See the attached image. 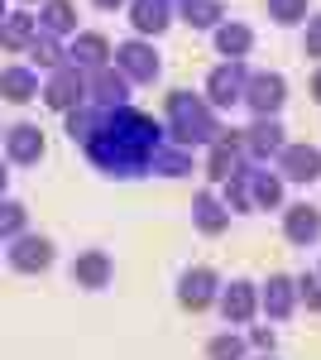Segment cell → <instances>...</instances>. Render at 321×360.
Listing matches in <instances>:
<instances>
[{
  "label": "cell",
  "mask_w": 321,
  "mask_h": 360,
  "mask_svg": "<svg viewBox=\"0 0 321 360\" xmlns=\"http://www.w3.org/2000/svg\"><path fill=\"white\" fill-rule=\"evenodd\" d=\"M163 144V125L134 106H96L91 130L81 139L86 159L110 178H144Z\"/></svg>",
  "instance_id": "1"
},
{
  "label": "cell",
  "mask_w": 321,
  "mask_h": 360,
  "mask_svg": "<svg viewBox=\"0 0 321 360\" xmlns=\"http://www.w3.org/2000/svg\"><path fill=\"white\" fill-rule=\"evenodd\" d=\"M225 207L230 212H273V207H283V178H273L259 164H240L225 178Z\"/></svg>",
  "instance_id": "2"
},
{
  "label": "cell",
  "mask_w": 321,
  "mask_h": 360,
  "mask_svg": "<svg viewBox=\"0 0 321 360\" xmlns=\"http://www.w3.org/2000/svg\"><path fill=\"white\" fill-rule=\"evenodd\" d=\"M168 125H173V139L188 144V149L211 144V139L221 135V120H216L211 101L197 96V91H173V96H168Z\"/></svg>",
  "instance_id": "3"
},
{
  "label": "cell",
  "mask_w": 321,
  "mask_h": 360,
  "mask_svg": "<svg viewBox=\"0 0 321 360\" xmlns=\"http://www.w3.org/2000/svg\"><path fill=\"white\" fill-rule=\"evenodd\" d=\"M39 96L53 106V111H72V106H81L86 101V72L81 68H72V63H63V68H53L48 72V82L39 86Z\"/></svg>",
  "instance_id": "4"
},
{
  "label": "cell",
  "mask_w": 321,
  "mask_h": 360,
  "mask_svg": "<svg viewBox=\"0 0 321 360\" xmlns=\"http://www.w3.org/2000/svg\"><path fill=\"white\" fill-rule=\"evenodd\" d=\"M110 58H115V68H120L130 82H154V77L163 72L154 44H144V39H125V44H115V49H110Z\"/></svg>",
  "instance_id": "5"
},
{
  "label": "cell",
  "mask_w": 321,
  "mask_h": 360,
  "mask_svg": "<svg viewBox=\"0 0 321 360\" xmlns=\"http://www.w3.org/2000/svg\"><path fill=\"white\" fill-rule=\"evenodd\" d=\"M244 82H249V72L240 68V58H225L221 68H211V77H207V101L221 106V111H230L235 101H244Z\"/></svg>",
  "instance_id": "6"
},
{
  "label": "cell",
  "mask_w": 321,
  "mask_h": 360,
  "mask_svg": "<svg viewBox=\"0 0 321 360\" xmlns=\"http://www.w3.org/2000/svg\"><path fill=\"white\" fill-rule=\"evenodd\" d=\"M283 101H288V82H283L278 72H254V77L244 82V106L254 115H278Z\"/></svg>",
  "instance_id": "7"
},
{
  "label": "cell",
  "mask_w": 321,
  "mask_h": 360,
  "mask_svg": "<svg viewBox=\"0 0 321 360\" xmlns=\"http://www.w3.org/2000/svg\"><path fill=\"white\" fill-rule=\"evenodd\" d=\"M86 101L91 106H130V77L120 68H96L86 72Z\"/></svg>",
  "instance_id": "8"
},
{
  "label": "cell",
  "mask_w": 321,
  "mask_h": 360,
  "mask_svg": "<svg viewBox=\"0 0 321 360\" xmlns=\"http://www.w3.org/2000/svg\"><path fill=\"white\" fill-rule=\"evenodd\" d=\"M53 240H48V236H25V231H20V236H15V240H10V269H20V274H44V269H48V264H53Z\"/></svg>",
  "instance_id": "9"
},
{
  "label": "cell",
  "mask_w": 321,
  "mask_h": 360,
  "mask_svg": "<svg viewBox=\"0 0 321 360\" xmlns=\"http://www.w3.org/2000/svg\"><path fill=\"white\" fill-rule=\"evenodd\" d=\"M278 168L288 183H317L321 178V149L317 144H283L278 149Z\"/></svg>",
  "instance_id": "10"
},
{
  "label": "cell",
  "mask_w": 321,
  "mask_h": 360,
  "mask_svg": "<svg viewBox=\"0 0 321 360\" xmlns=\"http://www.w3.org/2000/svg\"><path fill=\"white\" fill-rule=\"evenodd\" d=\"M5 154H10V164H39V159L48 154V139H44L39 125L20 120V125L5 130Z\"/></svg>",
  "instance_id": "11"
},
{
  "label": "cell",
  "mask_w": 321,
  "mask_h": 360,
  "mask_svg": "<svg viewBox=\"0 0 321 360\" xmlns=\"http://www.w3.org/2000/svg\"><path fill=\"white\" fill-rule=\"evenodd\" d=\"M244 135H230V130H221V135L211 139V154H207V178L211 183H225L235 168L244 164Z\"/></svg>",
  "instance_id": "12"
},
{
  "label": "cell",
  "mask_w": 321,
  "mask_h": 360,
  "mask_svg": "<svg viewBox=\"0 0 321 360\" xmlns=\"http://www.w3.org/2000/svg\"><path fill=\"white\" fill-rule=\"evenodd\" d=\"M67 63L81 68V72L106 68V63H110V39H106V34H91V29L77 34V39H72V49H67Z\"/></svg>",
  "instance_id": "13"
},
{
  "label": "cell",
  "mask_w": 321,
  "mask_h": 360,
  "mask_svg": "<svg viewBox=\"0 0 321 360\" xmlns=\"http://www.w3.org/2000/svg\"><path fill=\"white\" fill-rule=\"evenodd\" d=\"M110 274H115V264H110L106 250H86V255L72 259V283H77V288H91V293H96V288L110 283Z\"/></svg>",
  "instance_id": "14"
},
{
  "label": "cell",
  "mask_w": 321,
  "mask_h": 360,
  "mask_svg": "<svg viewBox=\"0 0 321 360\" xmlns=\"http://www.w3.org/2000/svg\"><path fill=\"white\" fill-rule=\"evenodd\" d=\"M254 307H259V293H254L244 278H235V283L221 293V317H225L230 327H244V322H254Z\"/></svg>",
  "instance_id": "15"
},
{
  "label": "cell",
  "mask_w": 321,
  "mask_h": 360,
  "mask_svg": "<svg viewBox=\"0 0 321 360\" xmlns=\"http://www.w3.org/2000/svg\"><path fill=\"white\" fill-rule=\"evenodd\" d=\"M211 298H216V274L211 269H188V274L178 278V303L188 307V312H202Z\"/></svg>",
  "instance_id": "16"
},
{
  "label": "cell",
  "mask_w": 321,
  "mask_h": 360,
  "mask_svg": "<svg viewBox=\"0 0 321 360\" xmlns=\"http://www.w3.org/2000/svg\"><path fill=\"white\" fill-rule=\"evenodd\" d=\"M283 236H288L293 245H312V240H321V212H317V207H307V202L288 207V217H283Z\"/></svg>",
  "instance_id": "17"
},
{
  "label": "cell",
  "mask_w": 321,
  "mask_h": 360,
  "mask_svg": "<svg viewBox=\"0 0 321 360\" xmlns=\"http://www.w3.org/2000/svg\"><path fill=\"white\" fill-rule=\"evenodd\" d=\"M288 139H283V125L273 120V115H259L254 120V130L244 135V149L254 154V159H278V149H283Z\"/></svg>",
  "instance_id": "18"
},
{
  "label": "cell",
  "mask_w": 321,
  "mask_h": 360,
  "mask_svg": "<svg viewBox=\"0 0 321 360\" xmlns=\"http://www.w3.org/2000/svg\"><path fill=\"white\" fill-rule=\"evenodd\" d=\"M34 34H39V20H34L29 10H15V15L0 20V49H5V53H20V49H25L29 53Z\"/></svg>",
  "instance_id": "19"
},
{
  "label": "cell",
  "mask_w": 321,
  "mask_h": 360,
  "mask_svg": "<svg viewBox=\"0 0 321 360\" xmlns=\"http://www.w3.org/2000/svg\"><path fill=\"white\" fill-rule=\"evenodd\" d=\"M130 25L139 34H163L173 25V0H130Z\"/></svg>",
  "instance_id": "20"
},
{
  "label": "cell",
  "mask_w": 321,
  "mask_h": 360,
  "mask_svg": "<svg viewBox=\"0 0 321 360\" xmlns=\"http://www.w3.org/2000/svg\"><path fill=\"white\" fill-rule=\"evenodd\" d=\"M192 221H197V231H207V236H221L230 226V207L216 193H197L192 197Z\"/></svg>",
  "instance_id": "21"
},
{
  "label": "cell",
  "mask_w": 321,
  "mask_h": 360,
  "mask_svg": "<svg viewBox=\"0 0 321 360\" xmlns=\"http://www.w3.org/2000/svg\"><path fill=\"white\" fill-rule=\"evenodd\" d=\"M293 298H297V283L288 274H273L264 288H259V303H264V312L273 322H283V317L293 312Z\"/></svg>",
  "instance_id": "22"
},
{
  "label": "cell",
  "mask_w": 321,
  "mask_h": 360,
  "mask_svg": "<svg viewBox=\"0 0 321 360\" xmlns=\"http://www.w3.org/2000/svg\"><path fill=\"white\" fill-rule=\"evenodd\" d=\"M39 72H34V68H5V72H0V96H5V101H15V106H25V101H34V96H39Z\"/></svg>",
  "instance_id": "23"
},
{
  "label": "cell",
  "mask_w": 321,
  "mask_h": 360,
  "mask_svg": "<svg viewBox=\"0 0 321 360\" xmlns=\"http://www.w3.org/2000/svg\"><path fill=\"white\" fill-rule=\"evenodd\" d=\"M39 29L53 34V39L77 34V5H72V0H44V10H39Z\"/></svg>",
  "instance_id": "24"
},
{
  "label": "cell",
  "mask_w": 321,
  "mask_h": 360,
  "mask_svg": "<svg viewBox=\"0 0 321 360\" xmlns=\"http://www.w3.org/2000/svg\"><path fill=\"white\" fill-rule=\"evenodd\" d=\"M249 49H254V29L249 25H240V20H230V25L221 20L216 25V53L221 58H244Z\"/></svg>",
  "instance_id": "25"
},
{
  "label": "cell",
  "mask_w": 321,
  "mask_h": 360,
  "mask_svg": "<svg viewBox=\"0 0 321 360\" xmlns=\"http://www.w3.org/2000/svg\"><path fill=\"white\" fill-rule=\"evenodd\" d=\"M149 173H163V178H188L192 173V149L188 144H159V154H154V168Z\"/></svg>",
  "instance_id": "26"
},
{
  "label": "cell",
  "mask_w": 321,
  "mask_h": 360,
  "mask_svg": "<svg viewBox=\"0 0 321 360\" xmlns=\"http://www.w3.org/2000/svg\"><path fill=\"white\" fill-rule=\"evenodd\" d=\"M29 58H34L39 68H48V72H53V68H63V63H67V49L58 44L53 34H34V44H29Z\"/></svg>",
  "instance_id": "27"
},
{
  "label": "cell",
  "mask_w": 321,
  "mask_h": 360,
  "mask_svg": "<svg viewBox=\"0 0 321 360\" xmlns=\"http://www.w3.org/2000/svg\"><path fill=\"white\" fill-rule=\"evenodd\" d=\"M178 15H183L192 29H216L221 25V5H216V0H183Z\"/></svg>",
  "instance_id": "28"
},
{
  "label": "cell",
  "mask_w": 321,
  "mask_h": 360,
  "mask_svg": "<svg viewBox=\"0 0 321 360\" xmlns=\"http://www.w3.org/2000/svg\"><path fill=\"white\" fill-rule=\"evenodd\" d=\"M25 226H29L25 202H0V240H15Z\"/></svg>",
  "instance_id": "29"
},
{
  "label": "cell",
  "mask_w": 321,
  "mask_h": 360,
  "mask_svg": "<svg viewBox=\"0 0 321 360\" xmlns=\"http://www.w3.org/2000/svg\"><path fill=\"white\" fill-rule=\"evenodd\" d=\"M244 351H249V341L244 336H216L211 346H207V360H244Z\"/></svg>",
  "instance_id": "30"
},
{
  "label": "cell",
  "mask_w": 321,
  "mask_h": 360,
  "mask_svg": "<svg viewBox=\"0 0 321 360\" xmlns=\"http://www.w3.org/2000/svg\"><path fill=\"white\" fill-rule=\"evenodd\" d=\"M273 25H302L307 20V0H268Z\"/></svg>",
  "instance_id": "31"
},
{
  "label": "cell",
  "mask_w": 321,
  "mask_h": 360,
  "mask_svg": "<svg viewBox=\"0 0 321 360\" xmlns=\"http://www.w3.org/2000/svg\"><path fill=\"white\" fill-rule=\"evenodd\" d=\"M297 298L312 307V312H321V274H307V278H297Z\"/></svg>",
  "instance_id": "32"
},
{
  "label": "cell",
  "mask_w": 321,
  "mask_h": 360,
  "mask_svg": "<svg viewBox=\"0 0 321 360\" xmlns=\"http://www.w3.org/2000/svg\"><path fill=\"white\" fill-rule=\"evenodd\" d=\"M302 49H307L312 58H321V15H317V20H307V39H302Z\"/></svg>",
  "instance_id": "33"
},
{
  "label": "cell",
  "mask_w": 321,
  "mask_h": 360,
  "mask_svg": "<svg viewBox=\"0 0 321 360\" xmlns=\"http://www.w3.org/2000/svg\"><path fill=\"white\" fill-rule=\"evenodd\" d=\"M249 346H259V351H273V332H268V327H254Z\"/></svg>",
  "instance_id": "34"
},
{
  "label": "cell",
  "mask_w": 321,
  "mask_h": 360,
  "mask_svg": "<svg viewBox=\"0 0 321 360\" xmlns=\"http://www.w3.org/2000/svg\"><path fill=\"white\" fill-rule=\"evenodd\" d=\"M91 5H96V10H120L125 0H91Z\"/></svg>",
  "instance_id": "35"
},
{
  "label": "cell",
  "mask_w": 321,
  "mask_h": 360,
  "mask_svg": "<svg viewBox=\"0 0 321 360\" xmlns=\"http://www.w3.org/2000/svg\"><path fill=\"white\" fill-rule=\"evenodd\" d=\"M312 101H317V106H321V72H317V77H312Z\"/></svg>",
  "instance_id": "36"
},
{
  "label": "cell",
  "mask_w": 321,
  "mask_h": 360,
  "mask_svg": "<svg viewBox=\"0 0 321 360\" xmlns=\"http://www.w3.org/2000/svg\"><path fill=\"white\" fill-rule=\"evenodd\" d=\"M5 183H10V168L0 164V197H5Z\"/></svg>",
  "instance_id": "37"
},
{
  "label": "cell",
  "mask_w": 321,
  "mask_h": 360,
  "mask_svg": "<svg viewBox=\"0 0 321 360\" xmlns=\"http://www.w3.org/2000/svg\"><path fill=\"white\" fill-rule=\"evenodd\" d=\"M0 20H5V0H0Z\"/></svg>",
  "instance_id": "38"
},
{
  "label": "cell",
  "mask_w": 321,
  "mask_h": 360,
  "mask_svg": "<svg viewBox=\"0 0 321 360\" xmlns=\"http://www.w3.org/2000/svg\"><path fill=\"white\" fill-rule=\"evenodd\" d=\"M259 360H273V356H259Z\"/></svg>",
  "instance_id": "39"
},
{
  "label": "cell",
  "mask_w": 321,
  "mask_h": 360,
  "mask_svg": "<svg viewBox=\"0 0 321 360\" xmlns=\"http://www.w3.org/2000/svg\"><path fill=\"white\" fill-rule=\"evenodd\" d=\"M25 5H34V0H25Z\"/></svg>",
  "instance_id": "40"
}]
</instances>
